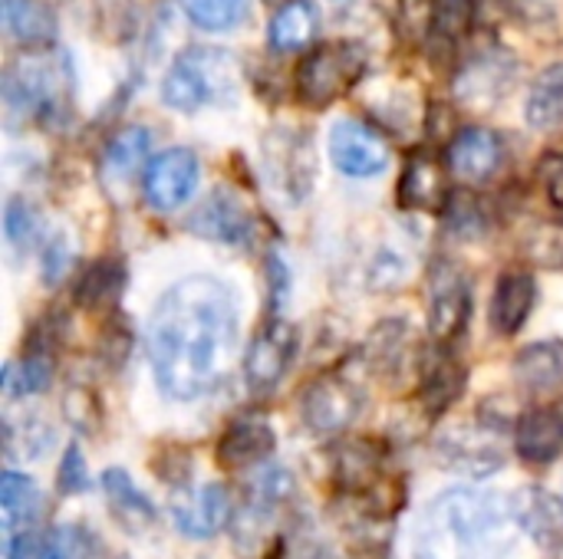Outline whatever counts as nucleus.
Returning a JSON list of instances; mask_svg holds the SVG:
<instances>
[{"mask_svg": "<svg viewBox=\"0 0 563 559\" xmlns=\"http://www.w3.org/2000/svg\"><path fill=\"white\" fill-rule=\"evenodd\" d=\"M234 346L238 303L221 280L188 277L158 300L148 323V359L168 399L188 402L221 382Z\"/></svg>", "mask_w": 563, "mask_h": 559, "instance_id": "f257e3e1", "label": "nucleus"}, {"mask_svg": "<svg viewBox=\"0 0 563 559\" xmlns=\"http://www.w3.org/2000/svg\"><path fill=\"white\" fill-rule=\"evenodd\" d=\"M518 537L515 504L498 491L452 488L439 494L422 524L419 559H505Z\"/></svg>", "mask_w": 563, "mask_h": 559, "instance_id": "f03ea898", "label": "nucleus"}, {"mask_svg": "<svg viewBox=\"0 0 563 559\" xmlns=\"http://www.w3.org/2000/svg\"><path fill=\"white\" fill-rule=\"evenodd\" d=\"M69 92H73L69 59L53 56L49 49L23 53L3 72V102L13 119L49 122L66 112Z\"/></svg>", "mask_w": 563, "mask_h": 559, "instance_id": "7ed1b4c3", "label": "nucleus"}, {"mask_svg": "<svg viewBox=\"0 0 563 559\" xmlns=\"http://www.w3.org/2000/svg\"><path fill=\"white\" fill-rule=\"evenodd\" d=\"M238 69L241 66L228 49H211V46L185 49L172 63L162 82V99L178 112H195L211 102H228L238 92V79H241Z\"/></svg>", "mask_w": 563, "mask_h": 559, "instance_id": "20e7f679", "label": "nucleus"}, {"mask_svg": "<svg viewBox=\"0 0 563 559\" xmlns=\"http://www.w3.org/2000/svg\"><path fill=\"white\" fill-rule=\"evenodd\" d=\"M363 69H366V53L356 43H343V40L323 43L310 49L297 66V96L307 105L323 109L340 96H346L363 76Z\"/></svg>", "mask_w": 563, "mask_h": 559, "instance_id": "39448f33", "label": "nucleus"}, {"mask_svg": "<svg viewBox=\"0 0 563 559\" xmlns=\"http://www.w3.org/2000/svg\"><path fill=\"white\" fill-rule=\"evenodd\" d=\"M294 356H297V329H294L287 320L271 316V320L257 329V336L251 339L247 356H244V379H247V389H251L254 395L274 392V389L284 382V376H287Z\"/></svg>", "mask_w": 563, "mask_h": 559, "instance_id": "423d86ee", "label": "nucleus"}, {"mask_svg": "<svg viewBox=\"0 0 563 559\" xmlns=\"http://www.w3.org/2000/svg\"><path fill=\"white\" fill-rule=\"evenodd\" d=\"M435 458L462 474H492L501 468V445L492 425H472V422H459L452 428H445L435 441Z\"/></svg>", "mask_w": 563, "mask_h": 559, "instance_id": "0eeeda50", "label": "nucleus"}, {"mask_svg": "<svg viewBox=\"0 0 563 559\" xmlns=\"http://www.w3.org/2000/svg\"><path fill=\"white\" fill-rule=\"evenodd\" d=\"M518 79V59L495 46V49H482L475 53L455 76V96L465 105L475 109H492L498 99L508 96V89Z\"/></svg>", "mask_w": 563, "mask_h": 559, "instance_id": "6e6552de", "label": "nucleus"}, {"mask_svg": "<svg viewBox=\"0 0 563 559\" xmlns=\"http://www.w3.org/2000/svg\"><path fill=\"white\" fill-rule=\"evenodd\" d=\"M472 316V287L468 277L439 260L429 273V333L442 343H452Z\"/></svg>", "mask_w": 563, "mask_h": 559, "instance_id": "1a4fd4ad", "label": "nucleus"}, {"mask_svg": "<svg viewBox=\"0 0 563 559\" xmlns=\"http://www.w3.org/2000/svg\"><path fill=\"white\" fill-rule=\"evenodd\" d=\"M363 409V395L360 389L343 379V376H320L303 389L300 399V412L310 432L330 435V432H343L346 425H353V418Z\"/></svg>", "mask_w": 563, "mask_h": 559, "instance_id": "9d476101", "label": "nucleus"}, {"mask_svg": "<svg viewBox=\"0 0 563 559\" xmlns=\"http://www.w3.org/2000/svg\"><path fill=\"white\" fill-rule=\"evenodd\" d=\"M330 158L350 178H373L389 165V145L376 128L356 119H343L330 132Z\"/></svg>", "mask_w": 563, "mask_h": 559, "instance_id": "9b49d317", "label": "nucleus"}, {"mask_svg": "<svg viewBox=\"0 0 563 559\" xmlns=\"http://www.w3.org/2000/svg\"><path fill=\"white\" fill-rule=\"evenodd\" d=\"M198 175L201 168L191 148H168L145 168V201L155 211H175L195 194Z\"/></svg>", "mask_w": 563, "mask_h": 559, "instance_id": "f8f14e48", "label": "nucleus"}, {"mask_svg": "<svg viewBox=\"0 0 563 559\" xmlns=\"http://www.w3.org/2000/svg\"><path fill=\"white\" fill-rule=\"evenodd\" d=\"M449 168L432 158L429 152H419L406 161L399 178V208L406 211H426L442 214L449 208Z\"/></svg>", "mask_w": 563, "mask_h": 559, "instance_id": "ddd939ff", "label": "nucleus"}, {"mask_svg": "<svg viewBox=\"0 0 563 559\" xmlns=\"http://www.w3.org/2000/svg\"><path fill=\"white\" fill-rule=\"evenodd\" d=\"M501 155H505L501 138L492 128L472 125V128H462L452 138V145H449V171L465 185H482L498 171Z\"/></svg>", "mask_w": 563, "mask_h": 559, "instance_id": "4468645a", "label": "nucleus"}, {"mask_svg": "<svg viewBox=\"0 0 563 559\" xmlns=\"http://www.w3.org/2000/svg\"><path fill=\"white\" fill-rule=\"evenodd\" d=\"M274 445H277V438H274V428L267 425V418L241 415L224 428V435L218 441V465L224 471H244L251 465H261L274 451Z\"/></svg>", "mask_w": 563, "mask_h": 559, "instance_id": "2eb2a0df", "label": "nucleus"}, {"mask_svg": "<svg viewBox=\"0 0 563 559\" xmlns=\"http://www.w3.org/2000/svg\"><path fill=\"white\" fill-rule=\"evenodd\" d=\"M188 231L218 244H244L251 237V214L231 191L221 188L188 217Z\"/></svg>", "mask_w": 563, "mask_h": 559, "instance_id": "dca6fc26", "label": "nucleus"}, {"mask_svg": "<svg viewBox=\"0 0 563 559\" xmlns=\"http://www.w3.org/2000/svg\"><path fill=\"white\" fill-rule=\"evenodd\" d=\"M515 517H518V527L541 550H561L563 547V501L554 497L548 488H525V491H518Z\"/></svg>", "mask_w": 563, "mask_h": 559, "instance_id": "f3484780", "label": "nucleus"}, {"mask_svg": "<svg viewBox=\"0 0 563 559\" xmlns=\"http://www.w3.org/2000/svg\"><path fill=\"white\" fill-rule=\"evenodd\" d=\"M172 517H175V527L191 537V540H208L214 537L228 517H231V494L224 484H205L195 497H185V501H175L172 504Z\"/></svg>", "mask_w": 563, "mask_h": 559, "instance_id": "a211bd4d", "label": "nucleus"}, {"mask_svg": "<svg viewBox=\"0 0 563 559\" xmlns=\"http://www.w3.org/2000/svg\"><path fill=\"white\" fill-rule=\"evenodd\" d=\"M534 300H538V283L528 270H508L498 283H495V297H492V310H488V320H492V329L498 336H515L531 310H534Z\"/></svg>", "mask_w": 563, "mask_h": 559, "instance_id": "6ab92c4d", "label": "nucleus"}, {"mask_svg": "<svg viewBox=\"0 0 563 559\" xmlns=\"http://www.w3.org/2000/svg\"><path fill=\"white\" fill-rule=\"evenodd\" d=\"M518 455L528 465H551L563 455V412L554 405L531 409L521 415L518 432H515Z\"/></svg>", "mask_w": 563, "mask_h": 559, "instance_id": "aec40b11", "label": "nucleus"}, {"mask_svg": "<svg viewBox=\"0 0 563 559\" xmlns=\"http://www.w3.org/2000/svg\"><path fill=\"white\" fill-rule=\"evenodd\" d=\"M515 379L528 395H554L563 389V343H531L515 356Z\"/></svg>", "mask_w": 563, "mask_h": 559, "instance_id": "412c9836", "label": "nucleus"}, {"mask_svg": "<svg viewBox=\"0 0 563 559\" xmlns=\"http://www.w3.org/2000/svg\"><path fill=\"white\" fill-rule=\"evenodd\" d=\"M333 478L346 494H376L383 484V451L369 441H346L336 448Z\"/></svg>", "mask_w": 563, "mask_h": 559, "instance_id": "4be33fe9", "label": "nucleus"}, {"mask_svg": "<svg viewBox=\"0 0 563 559\" xmlns=\"http://www.w3.org/2000/svg\"><path fill=\"white\" fill-rule=\"evenodd\" d=\"M102 491H106V501H109V511L112 517L129 530V534H145L155 527L158 514L155 507L148 504V497L132 484V478L119 468L106 471L102 474Z\"/></svg>", "mask_w": 563, "mask_h": 559, "instance_id": "5701e85b", "label": "nucleus"}, {"mask_svg": "<svg viewBox=\"0 0 563 559\" xmlns=\"http://www.w3.org/2000/svg\"><path fill=\"white\" fill-rule=\"evenodd\" d=\"M465 389V369L455 356L449 353H435L422 359V372H419V395L422 405L439 415L445 412Z\"/></svg>", "mask_w": 563, "mask_h": 559, "instance_id": "b1692460", "label": "nucleus"}, {"mask_svg": "<svg viewBox=\"0 0 563 559\" xmlns=\"http://www.w3.org/2000/svg\"><path fill=\"white\" fill-rule=\"evenodd\" d=\"M317 30H320V13L310 0H287L274 20H271V46L277 53H297L303 46H310L317 40Z\"/></svg>", "mask_w": 563, "mask_h": 559, "instance_id": "393cba45", "label": "nucleus"}, {"mask_svg": "<svg viewBox=\"0 0 563 559\" xmlns=\"http://www.w3.org/2000/svg\"><path fill=\"white\" fill-rule=\"evenodd\" d=\"M525 119L538 132H563V63L548 66L525 99Z\"/></svg>", "mask_w": 563, "mask_h": 559, "instance_id": "a878e982", "label": "nucleus"}, {"mask_svg": "<svg viewBox=\"0 0 563 559\" xmlns=\"http://www.w3.org/2000/svg\"><path fill=\"white\" fill-rule=\"evenodd\" d=\"M3 30L23 46H49L56 40V16L40 0H3Z\"/></svg>", "mask_w": 563, "mask_h": 559, "instance_id": "bb28decb", "label": "nucleus"}, {"mask_svg": "<svg viewBox=\"0 0 563 559\" xmlns=\"http://www.w3.org/2000/svg\"><path fill=\"white\" fill-rule=\"evenodd\" d=\"M122 287H125L122 260H96L76 280V303L82 310H106L119 300Z\"/></svg>", "mask_w": 563, "mask_h": 559, "instance_id": "cd10ccee", "label": "nucleus"}, {"mask_svg": "<svg viewBox=\"0 0 563 559\" xmlns=\"http://www.w3.org/2000/svg\"><path fill=\"white\" fill-rule=\"evenodd\" d=\"M152 148V135L148 128L142 125H132V128H122L109 145H106V155H102V175L112 178V181H125L139 171V165L145 161Z\"/></svg>", "mask_w": 563, "mask_h": 559, "instance_id": "c85d7f7f", "label": "nucleus"}, {"mask_svg": "<svg viewBox=\"0 0 563 559\" xmlns=\"http://www.w3.org/2000/svg\"><path fill=\"white\" fill-rule=\"evenodd\" d=\"M188 20L208 33H224L234 30L247 20L251 0H181Z\"/></svg>", "mask_w": 563, "mask_h": 559, "instance_id": "c756f323", "label": "nucleus"}, {"mask_svg": "<svg viewBox=\"0 0 563 559\" xmlns=\"http://www.w3.org/2000/svg\"><path fill=\"white\" fill-rule=\"evenodd\" d=\"M0 507H3V521H7V530L13 534L16 524H26L36 507H40V491L30 478L16 474V471H7L0 478Z\"/></svg>", "mask_w": 563, "mask_h": 559, "instance_id": "7c9ffc66", "label": "nucleus"}, {"mask_svg": "<svg viewBox=\"0 0 563 559\" xmlns=\"http://www.w3.org/2000/svg\"><path fill=\"white\" fill-rule=\"evenodd\" d=\"M439 0H399L396 7V30L406 43H426L435 30Z\"/></svg>", "mask_w": 563, "mask_h": 559, "instance_id": "2f4dec72", "label": "nucleus"}, {"mask_svg": "<svg viewBox=\"0 0 563 559\" xmlns=\"http://www.w3.org/2000/svg\"><path fill=\"white\" fill-rule=\"evenodd\" d=\"M475 10H478V0H439V16H435V30H432V40L439 46H455L472 20H475Z\"/></svg>", "mask_w": 563, "mask_h": 559, "instance_id": "473e14b6", "label": "nucleus"}, {"mask_svg": "<svg viewBox=\"0 0 563 559\" xmlns=\"http://www.w3.org/2000/svg\"><path fill=\"white\" fill-rule=\"evenodd\" d=\"M3 231L13 247H30L40 237V217H36L33 204H26L23 198H10L7 214H3Z\"/></svg>", "mask_w": 563, "mask_h": 559, "instance_id": "72a5a7b5", "label": "nucleus"}, {"mask_svg": "<svg viewBox=\"0 0 563 559\" xmlns=\"http://www.w3.org/2000/svg\"><path fill=\"white\" fill-rule=\"evenodd\" d=\"M7 372L16 379V389H20L23 395H30V392H43V389L49 385V379H53V359H49V353L33 349V353H26V356H23L20 372H13V369H7Z\"/></svg>", "mask_w": 563, "mask_h": 559, "instance_id": "f704fd0d", "label": "nucleus"}, {"mask_svg": "<svg viewBox=\"0 0 563 559\" xmlns=\"http://www.w3.org/2000/svg\"><path fill=\"white\" fill-rule=\"evenodd\" d=\"M86 488H89L86 461H82L79 448L69 445L66 455H63V465H59V491H63V494H79V491H86Z\"/></svg>", "mask_w": 563, "mask_h": 559, "instance_id": "c9c22d12", "label": "nucleus"}, {"mask_svg": "<svg viewBox=\"0 0 563 559\" xmlns=\"http://www.w3.org/2000/svg\"><path fill=\"white\" fill-rule=\"evenodd\" d=\"M538 178H541L551 204L563 211V155H544L538 165Z\"/></svg>", "mask_w": 563, "mask_h": 559, "instance_id": "e433bc0d", "label": "nucleus"}, {"mask_svg": "<svg viewBox=\"0 0 563 559\" xmlns=\"http://www.w3.org/2000/svg\"><path fill=\"white\" fill-rule=\"evenodd\" d=\"M66 415L76 422V428H86V432H92L96 428V422H99V405H96V399L89 395V392H69L66 395Z\"/></svg>", "mask_w": 563, "mask_h": 559, "instance_id": "4c0bfd02", "label": "nucleus"}, {"mask_svg": "<svg viewBox=\"0 0 563 559\" xmlns=\"http://www.w3.org/2000/svg\"><path fill=\"white\" fill-rule=\"evenodd\" d=\"M7 559H46V540H40V537H33V534L10 537V544H7Z\"/></svg>", "mask_w": 563, "mask_h": 559, "instance_id": "58836bf2", "label": "nucleus"}, {"mask_svg": "<svg viewBox=\"0 0 563 559\" xmlns=\"http://www.w3.org/2000/svg\"><path fill=\"white\" fill-rule=\"evenodd\" d=\"M267 273H271V290H274V303H280L287 293H290V273H287V267H284V260L277 257V254H271L267 257Z\"/></svg>", "mask_w": 563, "mask_h": 559, "instance_id": "ea45409f", "label": "nucleus"}]
</instances>
